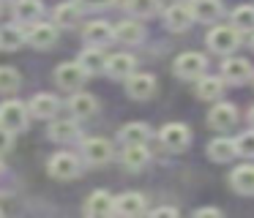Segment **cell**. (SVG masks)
<instances>
[{
    "label": "cell",
    "instance_id": "1",
    "mask_svg": "<svg viewBox=\"0 0 254 218\" xmlns=\"http://www.w3.org/2000/svg\"><path fill=\"white\" fill-rule=\"evenodd\" d=\"M30 120V107L22 101H3L0 104V125L3 128H8L11 134H17V131H25V125H28Z\"/></svg>",
    "mask_w": 254,
    "mask_h": 218
},
{
    "label": "cell",
    "instance_id": "2",
    "mask_svg": "<svg viewBox=\"0 0 254 218\" xmlns=\"http://www.w3.org/2000/svg\"><path fill=\"white\" fill-rule=\"evenodd\" d=\"M208 44L216 54H232L238 47H241V30L235 25H219L208 33Z\"/></svg>",
    "mask_w": 254,
    "mask_h": 218
},
{
    "label": "cell",
    "instance_id": "3",
    "mask_svg": "<svg viewBox=\"0 0 254 218\" xmlns=\"http://www.w3.org/2000/svg\"><path fill=\"white\" fill-rule=\"evenodd\" d=\"M88 71H85V65L79 63V60H68V63H61L55 68V82L58 87H63V90H77V87H82V82L88 79Z\"/></svg>",
    "mask_w": 254,
    "mask_h": 218
},
{
    "label": "cell",
    "instance_id": "4",
    "mask_svg": "<svg viewBox=\"0 0 254 218\" xmlns=\"http://www.w3.org/2000/svg\"><path fill=\"white\" fill-rule=\"evenodd\" d=\"M47 169H50V174L55 180H74L79 177L82 164H79V158L74 153H55L50 158V164H47Z\"/></svg>",
    "mask_w": 254,
    "mask_h": 218
},
{
    "label": "cell",
    "instance_id": "5",
    "mask_svg": "<svg viewBox=\"0 0 254 218\" xmlns=\"http://www.w3.org/2000/svg\"><path fill=\"white\" fill-rule=\"evenodd\" d=\"M159 139H161V145H164L167 150L181 153V150H186L189 142H191V131H189V125H183V123H167L164 128L159 131Z\"/></svg>",
    "mask_w": 254,
    "mask_h": 218
},
{
    "label": "cell",
    "instance_id": "6",
    "mask_svg": "<svg viewBox=\"0 0 254 218\" xmlns=\"http://www.w3.org/2000/svg\"><path fill=\"white\" fill-rule=\"evenodd\" d=\"M208 68V60L199 52H183L181 57H175V74L181 79H199Z\"/></svg>",
    "mask_w": 254,
    "mask_h": 218
},
{
    "label": "cell",
    "instance_id": "7",
    "mask_svg": "<svg viewBox=\"0 0 254 218\" xmlns=\"http://www.w3.org/2000/svg\"><path fill=\"white\" fill-rule=\"evenodd\" d=\"M82 158L90 164V166H101L112 158V145L101 136H93V139L82 142Z\"/></svg>",
    "mask_w": 254,
    "mask_h": 218
},
{
    "label": "cell",
    "instance_id": "8",
    "mask_svg": "<svg viewBox=\"0 0 254 218\" xmlns=\"http://www.w3.org/2000/svg\"><path fill=\"white\" fill-rule=\"evenodd\" d=\"M58 41V25H47V22H36L28 30V44L36 49H52Z\"/></svg>",
    "mask_w": 254,
    "mask_h": 218
},
{
    "label": "cell",
    "instance_id": "9",
    "mask_svg": "<svg viewBox=\"0 0 254 218\" xmlns=\"http://www.w3.org/2000/svg\"><path fill=\"white\" fill-rule=\"evenodd\" d=\"M85 216H112L115 213V196L110 194V191H93V194L88 196V202H85Z\"/></svg>",
    "mask_w": 254,
    "mask_h": 218
},
{
    "label": "cell",
    "instance_id": "10",
    "mask_svg": "<svg viewBox=\"0 0 254 218\" xmlns=\"http://www.w3.org/2000/svg\"><path fill=\"white\" fill-rule=\"evenodd\" d=\"M126 93L131 98H137V101H145V98H150L156 93V76L150 74H131L126 82Z\"/></svg>",
    "mask_w": 254,
    "mask_h": 218
},
{
    "label": "cell",
    "instance_id": "11",
    "mask_svg": "<svg viewBox=\"0 0 254 218\" xmlns=\"http://www.w3.org/2000/svg\"><path fill=\"white\" fill-rule=\"evenodd\" d=\"M30 114L39 120H50L58 114V109H61V104H58L55 96H50V93H36L33 98H30Z\"/></svg>",
    "mask_w": 254,
    "mask_h": 218
},
{
    "label": "cell",
    "instance_id": "12",
    "mask_svg": "<svg viewBox=\"0 0 254 218\" xmlns=\"http://www.w3.org/2000/svg\"><path fill=\"white\" fill-rule=\"evenodd\" d=\"M148 210V202H145L142 194H134V191H128V194H121L115 199V213L118 216H142V213Z\"/></svg>",
    "mask_w": 254,
    "mask_h": 218
},
{
    "label": "cell",
    "instance_id": "13",
    "mask_svg": "<svg viewBox=\"0 0 254 218\" xmlns=\"http://www.w3.org/2000/svg\"><path fill=\"white\" fill-rule=\"evenodd\" d=\"M208 123L213 125L216 131H230L232 125L238 123V109L232 104H216L208 114Z\"/></svg>",
    "mask_w": 254,
    "mask_h": 218
},
{
    "label": "cell",
    "instance_id": "14",
    "mask_svg": "<svg viewBox=\"0 0 254 218\" xmlns=\"http://www.w3.org/2000/svg\"><path fill=\"white\" fill-rule=\"evenodd\" d=\"M41 14H44L41 0H17L14 3V22H19V25H36Z\"/></svg>",
    "mask_w": 254,
    "mask_h": 218
},
{
    "label": "cell",
    "instance_id": "15",
    "mask_svg": "<svg viewBox=\"0 0 254 218\" xmlns=\"http://www.w3.org/2000/svg\"><path fill=\"white\" fill-rule=\"evenodd\" d=\"M164 22H167L170 30H186V27L194 22V8L191 5H183V3H175V5L167 8Z\"/></svg>",
    "mask_w": 254,
    "mask_h": 218
},
{
    "label": "cell",
    "instance_id": "16",
    "mask_svg": "<svg viewBox=\"0 0 254 218\" xmlns=\"http://www.w3.org/2000/svg\"><path fill=\"white\" fill-rule=\"evenodd\" d=\"M134 71H137V60H134L131 54H126V52L112 54V57L107 60V74H110L112 79H128Z\"/></svg>",
    "mask_w": 254,
    "mask_h": 218
},
{
    "label": "cell",
    "instance_id": "17",
    "mask_svg": "<svg viewBox=\"0 0 254 218\" xmlns=\"http://www.w3.org/2000/svg\"><path fill=\"white\" fill-rule=\"evenodd\" d=\"M221 76L227 82H246L252 76V63L246 57H230L221 65Z\"/></svg>",
    "mask_w": 254,
    "mask_h": 218
},
{
    "label": "cell",
    "instance_id": "18",
    "mask_svg": "<svg viewBox=\"0 0 254 218\" xmlns=\"http://www.w3.org/2000/svg\"><path fill=\"white\" fill-rule=\"evenodd\" d=\"M82 36L90 47H101V44H110L115 38V27H110L107 22H88Z\"/></svg>",
    "mask_w": 254,
    "mask_h": 218
},
{
    "label": "cell",
    "instance_id": "19",
    "mask_svg": "<svg viewBox=\"0 0 254 218\" xmlns=\"http://www.w3.org/2000/svg\"><path fill=\"white\" fill-rule=\"evenodd\" d=\"M68 109H71L74 117L88 120V117H93V114H96V109H99V101H96L90 93H74L71 101H68Z\"/></svg>",
    "mask_w": 254,
    "mask_h": 218
},
{
    "label": "cell",
    "instance_id": "20",
    "mask_svg": "<svg viewBox=\"0 0 254 218\" xmlns=\"http://www.w3.org/2000/svg\"><path fill=\"white\" fill-rule=\"evenodd\" d=\"M230 183L238 194H254V164H241L238 169H232Z\"/></svg>",
    "mask_w": 254,
    "mask_h": 218
},
{
    "label": "cell",
    "instance_id": "21",
    "mask_svg": "<svg viewBox=\"0 0 254 218\" xmlns=\"http://www.w3.org/2000/svg\"><path fill=\"white\" fill-rule=\"evenodd\" d=\"M28 41V30H22V25H3L0 27V49H6V52H14L19 49L22 44Z\"/></svg>",
    "mask_w": 254,
    "mask_h": 218
},
{
    "label": "cell",
    "instance_id": "22",
    "mask_svg": "<svg viewBox=\"0 0 254 218\" xmlns=\"http://www.w3.org/2000/svg\"><path fill=\"white\" fill-rule=\"evenodd\" d=\"M148 161H150V153L145 145H126V150L121 153V164L126 169H131V172L148 166Z\"/></svg>",
    "mask_w": 254,
    "mask_h": 218
},
{
    "label": "cell",
    "instance_id": "23",
    "mask_svg": "<svg viewBox=\"0 0 254 218\" xmlns=\"http://www.w3.org/2000/svg\"><path fill=\"white\" fill-rule=\"evenodd\" d=\"M208 156L213 158V161H219V164L232 161V158L238 156L235 139H227V136H219V139H213V142L208 145Z\"/></svg>",
    "mask_w": 254,
    "mask_h": 218
},
{
    "label": "cell",
    "instance_id": "24",
    "mask_svg": "<svg viewBox=\"0 0 254 218\" xmlns=\"http://www.w3.org/2000/svg\"><path fill=\"white\" fill-rule=\"evenodd\" d=\"M107 60L110 57H104V52H101L99 47H88V49L79 52V63L85 65L88 74H101V71H107Z\"/></svg>",
    "mask_w": 254,
    "mask_h": 218
},
{
    "label": "cell",
    "instance_id": "25",
    "mask_svg": "<svg viewBox=\"0 0 254 218\" xmlns=\"http://www.w3.org/2000/svg\"><path fill=\"white\" fill-rule=\"evenodd\" d=\"M50 139L52 142H74V139H79L77 120H55V123L50 125Z\"/></svg>",
    "mask_w": 254,
    "mask_h": 218
},
{
    "label": "cell",
    "instance_id": "26",
    "mask_svg": "<svg viewBox=\"0 0 254 218\" xmlns=\"http://www.w3.org/2000/svg\"><path fill=\"white\" fill-rule=\"evenodd\" d=\"M79 14H82V5L79 3H61L52 16H55L58 27H74L79 22Z\"/></svg>",
    "mask_w": 254,
    "mask_h": 218
},
{
    "label": "cell",
    "instance_id": "27",
    "mask_svg": "<svg viewBox=\"0 0 254 218\" xmlns=\"http://www.w3.org/2000/svg\"><path fill=\"white\" fill-rule=\"evenodd\" d=\"M150 139V128L145 123H128L121 128V142L123 145H145Z\"/></svg>",
    "mask_w": 254,
    "mask_h": 218
},
{
    "label": "cell",
    "instance_id": "28",
    "mask_svg": "<svg viewBox=\"0 0 254 218\" xmlns=\"http://www.w3.org/2000/svg\"><path fill=\"white\" fill-rule=\"evenodd\" d=\"M221 93H224V79H219V76H199L197 96L202 101H216Z\"/></svg>",
    "mask_w": 254,
    "mask_h": 218
},
{
    "label": "cell",
    "instance_id": "29",
    "mask_svg": "<svg viewBox=\"0 0 254 218\" xmlns=\"http://www.w3.org/2000/svg\"><path fill=\"white\" fill-rule=\"evenodd\" d=\"M191 8H194V19H199V22H216L221 16L219 0H194Z\"/></svg>",
    "mask_w": 254,
    "mask_h": 218
},
{
    "label": "cell",
    "instance_id": "30",
    "mask_svg": "<svg viewBox=\"0 0 254 218\" xmlns=\"http://www.w3.org/2000/svg\"><path fill=\"white\" fill-rule=\"evenodd\" d=\"M115 38H118L121 44H137L139 38H142V25H139L137 19L121 22V25L115 27Z\"/></svg>",
    "mask_w": 254,
    "mask_h": 218
},
{
    "label": "cell",
    "instance_id": "31",
    "mask_svg": "<svg viewBox=\"0 0 254 218\" xmlns=\"http://www.w3.org/2000/svg\"><path fill=\"white\" fill-rule=\"evenodd\" d=\"M126 11L131 16H153L159 11V0H126Z\"/></svg>",
    "mask_w": 254,
    "mask_h": 218
},
{
    "label": "cell",
    "instance_id": "32",
    "mask_svg": "<svg viewBox=\"0 0 254 218\" xmlns=\"http://www.w3.org/2000/svg\"><path fill=\"white\" fill-rule=\"evenodd\" d=\"M19 82H22V76H19L17 68L0 65V93H14L19 87Z\"/></svg>",
    "mask_w": 254,
    "mask_h": 218
},
{
    "label": "cell",
    "instance_id": "33",
    "mask_svg": "<svg viewBox=\"0 0 254 218\" xmlns=\"http://www.w3.org/2000/svg\"><path fill=\"white\" fill-rule=\"evenodd\" d=\"M232 25L238 30H252L254 27V5H238L232 11Z\"/></svg>",
    "mask_w": 254,
    "mask_h": 218
},
{
    "label": "cell",
    "instance_id": "34",
    "mask_svg": "<svg viewBox=\"0 0 254 218\" xmlns=\"http://www.w3.org/2000/svg\"><path fill=\"white\" fill-rule=\"evenodd\" d=\"M238 145V156H254V131H243L235 139Z\"/></svg>",
    "mask_w": 254,
    "mask_h": 218
},
{
    "label": "cell",
    "instance_id": "35",
    "mask_svg": "<svg viewBox=\"0 0 254 218\" xmlns=\"http://www.w3.org/2000/svg\"><path fill=\"white\" fill-rule=\"evenodd\" d=\"M82 8H110V5H115V0H77Z\"/></svg>",
    "mask_w": 254,
    "mask_h": 218
},
{
    "label": "cell",
    "instance_id": "36",
    "mask_svg": "<svg viewBox=\"0 0 254 218\" xmlns=\"http://www.w3.org/2000/svg\"><path fill=\"white\" fill-rule=\"evenodd\" d=\"M8 147H11V131L0 125V153H8Z\"/></svg>",
    "mask_w": 254,
    "mask_h": 218
},
{
    "label": "cell",
    "instance_id": "37",
    "mask_svg": "<svg viewBox=\"0 0 254 218\" xmlns=\"http://www.w3.org/2000/svg\"><path fill=\"white\" fill-rule=\"evenodd\" d=\"M194 216H221V210L219 207H197Z\"/></svg>",
    "mask_w": 254,
    "mask_h": 218
},
{
    "label": "cell",
    "instance_id": "38",
    "mask_svg": "<svg viewBox=\"0 0 254 218\" xmlns=\"http://www.w3.org/2000/svg\"><path fill=\"white\" fill-rule=\"evenodd\" d=\"M153 216L156 218H159V216H178V207H156Z\"/></svg>",
    "mask_w": 254,
    "mask_h": 218
},
{
    "label": "cell",
    "instance_id": "39",
    "mask_svg": "<svg viewBox=\"0 0 254 218\" xmlns=\"http://www.w3.org/2000/svg\"><path fill=\"white\" fill-rule=\"evenodd\" d=\"M249 123H252V125H254V107H252V109H249Z\"/></svg>",
    "mask_w": 254,
    "mask_h": 218
},
{
    "label": "cell",
    "instance_id": "40",
    "mask_svg": "<svg viewBox=\"0 0 254 218\" xmlns=\"http://www.w3.org/2000/svg\"><path fill=\"white\" fill-rule=\"evenodd\" d=\"M6 3H14V0H0V5H6Z\"/></svg>",
    "mask_w": 254,
    "mask_h": 218
},
{
    "label": "cell",
    "instance_id": "41",
    "mask_svg": "<svg viewBox=\"0 0 254 218\" xmlns=\"http://www.w3.org/2000/svg\"><path fill=\"white\" fill-rule=\"evenodd\" d=\"M249 44H252V49H254V36H252V41H249Z\"/></svg>",
    "mask_w": 254,
    "mask_h": 218
},
{
    "label": "cell",
    "instance_id": "42",
    "mask_svg": "<svg viewBox=\"0 0 254 218\" xmlns=\"http://www.w3.org/2000/svg\"><path fill=\"white\" fill-rule=\"evenodd\" d=\"M0 172H3V161H0Z\"/></svg>",
    "mask_w": 254,
    "mask_h": 218
}]
</instances>
